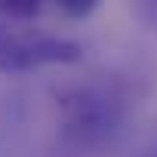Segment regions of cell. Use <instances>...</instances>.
Listing matches in <instances>:
<instances>
[{
	"mask_svg": "<svg viewBox=\"0 0 157 157\" xmlns=\"http://www.w3.org/2000/svg\"><path fill=\"white\" fill-rule=\"evenodd\" d=\"M126 96L105 83L68 86L56 96L59 136L83 151H99L117 139L126 120Z\"/></svg>",
	"mask_w": 157,
	"mask_h": 157,
	"instance_id": "obj_1",
	"label": "cell"
},
{
	"mask_svg": "<svg viewBox=\"0 0 157 157\" xmlns=\"http://www.w3.org/2000/svg\"><path fill=\"white\" fill-rule=\"evenodd\" d=\"M80 59L83 46L74 37H62L19 22L0 25V71L3 74H25L46 65H74Z\"/></svg>",
	"mask_w": 157,
	"mask_h": 157,
	"instance_id": "obj_2",
	"label": "cell"
},
{
	"mask_svg": "<svg viewBox=\"0 0 157 157\" xmlns=\"http://www.w3.org/2000/svg\"><path fill=\"white\" fill-rule=\"evenodd\" d=\"M102 0H56V6L68 16V19H86L99 10Z\"/></svg>",
	"mask_w": 157,
	"mask_h": 157,
	"instance_id": "obj_4",
	"label": "cell"
},
{
	"mask_svg": "<svg viewBox=\"0 0 157 157\" xmlns=\"http://www.w3.org/2000/svg\"><path fill=\"white\" fill-rule=\"evenodd\" d=\"M43 0H0V16H6L10 22H28L40 13Z\"/></svg>",
	"mask_w": 157,
	"mask_h": 157,
	"instance_id": "obj_3",
	"label": "cell"
},
{
	"mask_svg": "<svg viewBox=\"0 0 157 157\" xmlns=\"http://www.w3.org/2000/svg\"><path fill=\"white\" fill-rule=\"evenodd\" d=\"M129 10L145 28L157 31V0H129Z\"/></svg>",
	"mask_w": 157,
	"mask_h": 157,
	"instance_id": "obj_5",
	"label": "cell"
}]
</instances>
